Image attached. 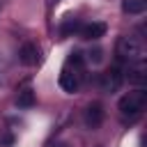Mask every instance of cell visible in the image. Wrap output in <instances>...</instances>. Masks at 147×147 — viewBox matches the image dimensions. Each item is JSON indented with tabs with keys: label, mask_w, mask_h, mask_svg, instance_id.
Listing matches in <instances>:
<instances>
[{
	"label": "cell",
	"mask_w": 147,
	"mask_h": 147,
	"mask_svg": "<svg viewBox=\"0 0 147 147\" xmlns=\"http://www.w3.org/2000/svg\"><path fill=\"white\" fill-rule=\"evenodd\" d=\"M115 53H117V57H119L122 62H138V60L145 57V46H142L136 37L124 34V37L117 39V44H115Z\"/></svg>",
	"instance_id": "1"
},
{
	"label": "cell",
	"mask_w": 147,
	"mask_h": 147,
	"mask_svg": "<svg viewBox=\"0 0 147 147\" xmlns=\"http://www.w3.org/2000/svg\"><path fill=\"white\" fill-rule=\"evenodd\" d=\"M145 101H147V92L142 87L133 90V92H126L122 99H119V113L124 117H136L145 110Z\"/></svg>",
	"instance_id": "2"
},
{
	"label": "cell",
	"mask_w": 147,
	"mask_h": 147,
	"mask_svg": "<svg viewBox=\"0 0 147 147\" xmlns=\"http://www.w3.org/2000/svg\"><path fill=\"white\" fill-rule=\"evenodd\" d=\"M122 80H124V74H122L119 67H110L108 71H103L99 76V85H101L103 92H117L119 85H122Z\"/></svg>",
	"instance_id": "3"
},
{
	"label": "cell",
	"mask_w": 147,
	"mask_h": 147,
	"mask_svg": "<svg viewBox=\"0 0 147 147\" xmlns=\"http://www.w3.org/2000/svg\"><path fill=\"white\" fill-rule=\"evenodd\" d=\"M39 57H41V53H39L37 44H32V41L23 44L21 51H18V60H21V64H25V67H34V64L39 62Z\"/></svg>",
	"instance_id": "4"
},
{
	"label": "cell",
	"mask_w": 147,
	"mask_h": 147,
	"mask_svg": "<svg viewBox=\"0 0 147 147\" xmlns=\"http://www.w3.org/2000/svg\"><path fill=\"white\" fill-rule=\"evenodd\" d=\"M126 78H129V83H133V85H145V80H147V67H145V62H142V60L129 62Z\"/></svg>",
	"instance_id": "5"
},
{
	"label": "cell",
	"mask_w": 147,
	"mask_h": 147,
	"mask_svg": "<svg viewBox=\"0 0 147 147\" xmlns=\"http://www.w3.org/2000/svg\"><path fill=\"white\" fill-rule=\"evenodd\" d=\"M103 122V106L101 103H90L85 110V126L87 129H99Z\"/></svg>",
	"instance_id": "6"
},
{
	"label": "cell",
	"mask_w": 147,
	"mask_h": 147,
	"mask_svg": "<svg viewBox=\"0 0 147 147\" xmlns=\"http://www.w3.org/2000/svg\"><path fill=\"white\" fill-rule=\"evenodd\" d=\"M78 32H80V37H83V39H99V37H103V34H106V25H103V23H99V21H92V23L80 25V28H78Z\"/></svg>",
	"instance_id": "7"
},
{
	"label": "cell",
	"mask_w": 147,
	"mask_h": 147,
	"mask_svg": "<svg viewBox=\"0 0 147 147\" xmlns=\"http://www.w3.org/2000/svg\"><path fill=\"white\" fill-rule=\"evenodd\" d=\"M147 9L145 0H122V11L124 14H142Z\"/></svg>",
	"instance_id": "8"
},
{
	"label": "cell",
	"mask_w": 147,
	"mask_h": 147,
	"mask_svg": "<svg viewBox=\"0 0 147 147\" xmlns=\"http://www.w3.org/2000/svg\"><path fill=\"white\" fill-rule=\"evenodd\" d=\"M16 103H18V108H32V106H34V92H32V90H23V92L18 94Z\"/></svg>",
	"instance_id": "9"
},
{
	"label": "cell",
	"mask_w": 147,
	"mask_h": 147,
	"mask_svg": "<svg viewBox=\"0 0 147 147\" xmlns=\"http://www.w3.org/2000/svg\"><path fill=\"white\" fill-rule=\"evenodd\" d=\"M55 147H67V145H55Z\"/></svg>",
	"instance_id": "10"
},
{
	"label": "cell",
	"mask_w": 147,
	"mask_h": 147,
	"mask_svg": "<svg viewBox=\"0 0 147 147\" xmlns=\"http://www.w3.org/2000/svg\"><path fill=\"white\" fill-rule=\"evenodd\" d=\"M55 2H57V0H55Z\"/></svg>",
	"instance_id": "11"
}]
</instances>
